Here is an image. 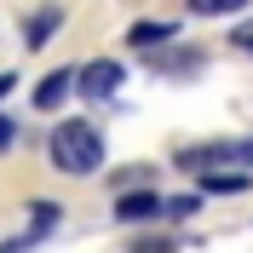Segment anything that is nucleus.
I'll use <instances>...</instances> for the list:
<instances>
[{
	"instance_id": "nucleus-1",
	"label": "nucleus",
	"mask_w": 253,
	"mask_h": 253,
	"mask_svg": "<svg viewBox=\"0 0 253 253\" xmlns=\"http://www.w3.org/2000/svg\"><path fill=\"white\" fill-rule=\"evenodd\" d=\"M46 150H52V167L69 173V178H86V173L104 167V138H98L92 121H58L52 138H46Z\"/></svg>"
},
{
	"instance_id": "nucleus-2",
	"label": "nucleus",
	"mask_w": 253,
	"mask_h": 253,
	"mask_svg": "<svg viewBox=\"0 0 253 253\" xmlns=\"http://www.w3.org/2000/svg\"><path fill=\"white\" fill-rule=\"evenodd\" d=\"M121 81H126L121 63H115V58H98V63H86V69L75 75V92L86 98V104H104V98L121 92Z\"/></svg>"
},
{
	"instance_id": "nucleus-3",
	"label": "nucleus",
	"mask_w": 253,
	"mask_h": 253,
	"mask_svg": "<svg viewBox=\"0 0 253 253\" xmlns=\"http://www.w3.org/2000/svg\"><path fill=\"white\" fill-rule=\"evenodd\" d=\"M161 213H167L161 190H126V196H115V219L121 224H144V219H161Z\"/></svg>"
},
{
	"instance_id": "nucleus-4",
	"label": "nucleus",
	"mask_w": 253,
	"mask_h": 253,
	"mask_svg": "<svg viewBox=\"0 0 253 253\" xmlns=\"http://www.w3.org/2000/svg\"><path fill=\"white\" fill-rule=\"evenodd\" d=\"M253 184V167H219V173H202L196 196H242Z\"/></svg>"
},
{
	"instance_id": "nucleus-5",
	"label": "nucleus",
	"mask_w": 253,
	"mask_h": 253,
	"mask_svg": "<svg viewBox=\"0 0 253 253\" xmlns=\"http://www.w3.org/2000/svg\"><path fill=\"white\" fill-rule=\"evenodd\" d=\"M69 92H75V75H69V69H52V75L35 86V110H58Z\"/></svg>"
},
{
	"instance_id": "nucleus-6",
	"label": "nucleus",
	"mask_w": 253,
	"mask_h": 253,
	"mask_svg": "<svg viewBox=\"0 0 253 253\" xmlns=\"http://www.w3.org/2000/svg\"><path fill=\"white\" fill-rule=\"evenodd\" d=\"M58 23H63V6H41V12L29 17V29H23V41H29V46H46Z\"/></svg>"
},
{
	"instance_id": "nucleus-7",
	"label": "nucleus",
	"mask_w": 253,
	"mask_h": 253,
	"mask_svg": "<svg viewBox=\"0 0 253 253\" xmlns=\"http://www.w3.org/2000/svg\"><path fill=\"white\" fill-rule=\"evenodd\" d=\"M178 35V23H132L126 29V46H167Z\"/></svg>"
},
{
	"instance_id": "nucleus-8",
	"label": "nucleus",
	"mask_w": 253,
	"mask_h": 253,
	"mask_svg": "<svg viewBox=\"0 0 253 253\" xmlns=\"http://www.w3.org/2000/svg\"><path fill=\"white\" fill-rule=\"evenodd\" d=\"M248 0H190V12L196 17H224V12H242Z\"/></svg>"
},
{
	"instance_id": "nucleus-9",
	"label": "nucleus",
	"mask_w": 253,
	"mask_h": 253,
	"mask_svg": "<svg viewBox=\"0 0 253 253\" xmlns=\"http://www.w3.org/2000/svg\"><path fill=\"white\" fill-rule=\"evenodd\" d=\"M196 207H202V196H173V202H167V213H173V219H184V213H196Z\"/></svg>"
},
{
	"instance_id": "nucleus-10",
	"label": "nucleus",
	"mask_w": 253,
	"mask_h": 253,
	"mask_svg": "<svg viewBox=\"0 0 253 253\" xmlns=\"http://www.w3.org/2000/svg\"><path fill=\"white\" fill-rule=\"evenodd\" d=\"M132 253H178V248H173L167 236H161V242H156V236H144V242H132Z\"/></svg>"
},
{
	"instance_id": "nucleus-11",
	"label": "nucleus",
	"mask_w": 253,
	"mask_h": 253,
	"mask_svg": "<svg viewBox=\"0 0 253 253\" xmlns=\"http://www.w3.org/2000/svg\"><path fill=\"white\" fill-rule=\"evenodd\" d=\"M230 46H236V52H253V23H236V29H230Z\"/></svg>"
},
{
	"instance_id": "nucleus-12",
	"label": "nucleus",
	"mask_w": 253,
	"mask_h": 253,
	"mask_svg": "<svg viewBox=\"0 0 253 253\" xmlns=\"http://www.w3.org/2000/svg\"><path fill=\"white\" fill-rule=\"evenodd\" d=\"M12 138H17V126L6 121V115H0V156H6V150H12Z\"/></svg>"
},
{
	"instance_id": "nucleus-13",
	"label": "nucleus",
	"mask_w": 253,
	"mask_h": 253,
	"mask_svg": "<svg viewBox=\"0 0 253 253\" xmlns=\"http://www.w3.org/2000/svg\"><path fill=\"white\" fill-rule=\"evenodd\" d=\"M6 92H12V75H0V98H6Z\"/></svg>"
},
{
	"instance_id": "nucleus-14",
	"label": "nucleus",
	"mask_w": 253,
	"mask_h": 253,
	"mask_svg": "<svg viewBox=\"0 0 253 253\" xmlns=\"http://www.w3.org/2000/svg\"><path fill=\"white\" fill-rule=\"evenodd\" d=\"M0 253H12V248H0Z\"/></svg>"
}]
</instances>
